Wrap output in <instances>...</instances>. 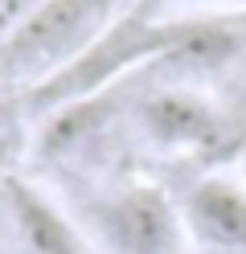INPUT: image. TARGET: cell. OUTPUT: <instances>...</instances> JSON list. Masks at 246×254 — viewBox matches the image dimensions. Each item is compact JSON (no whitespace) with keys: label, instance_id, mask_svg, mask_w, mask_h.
Returning <instances> with one entry per match:
<instances>
[{"label":"cell","instance_id":"6da1fadb","mask_svg":"<svg viewBox=\"0 0 246 254\" xmlns=\"http://www.w3.org/2000/svg\"><path fill=\"white\" fill-rule=\"evenodd\" d=\"M123 8L127 0H37L0 37V82L25 94L54 82L123 17Z\"/></svg>","mask_w":246,"mask_h":254},{"label":"cell","instance_id":"5b68a950","mask_svg":"<svg viewBox=\"0 0 246 254\" xmlns=\"http://www.w3.org/2000/svg\"><path fill=\"white\" fill-rule=\"evenodd\" d=\"M4 201H8V217L25 254H98L90 234L78 226V217L70 209H62L33 181L4 177Z\"/></svg>","mask_w":246,"mask_h":254},{"label":"cell","instance_id":"277c9868","mask_svg":"<svg viewBox=\"0 0 246 254\" xmlns=\"http://www.w3.org/2000/svg\"><path fill=\"white\" fill-rule=\"evenodd\" d=\"M193 246L209 254H246V181L238 172H205L176 201Z\"/></svg>","mask_w":246,"mask_h":254},{"label":"cell","instance_id":"7a4b0ae2","mask_svg":"<svg viewBox=\"0 0 246 254\" xmlns=\"http://www.w3.org/2000/svg\"><path fill=\"white\" fill-rule=\"evenodd\" d=\"M78 226L98 254H185L189 246L176 201L152 181H123L90 197Z\"/></svg>","mask_w":246,"mask_h":254},{"label":"cell","instance_id":"8992f818","mask_svg":"<svg viewBox=\"0 0 246 254\" xmlns=\"http://www.w3.org/2000/svg\"><path fill=\"white\" fill-rule=\"evenodd\" d=\"M127 8L144 12V17H197V8H246V0H131Z\"/></svg>","mask_w":246,"mask_h":254},{"label":"cell","instance_id":"52a82bcc","mask_svg":"<svg viewBox=\"0 0 246 254\" xmlns=\"http://www.w3.org/2000/svg\"><path fill=\"white\" fill-rule=\"evenodd\" d=\"M12 148H16V119H12L8 103L0 99V168H4V160L12 156Z\"/></svg>","mask_w":246,"mask_h":254},{"label":"cell","instance_id":"3957f363","mask_svg":"<svg viewBox=\"0 0 246 254\" xmlns=\"http://www.w3.org/2000/svg\"><path fill=\"white\" fill-rule=\"evenodd\" d=\"M136 127L140 135L160 152H209L222 144L226 119L218 103L201 90L189 86H164L144 94L136 107Z\"/></svg>","mask_w":246,"mask_h":254},{"label":"cell","instance_id":"ba28073f","mask_svg":"<svg viewBox=\"0 0 246 254\" xmlns=\"http://www.w3.org/2000/svg\"><path fill=\"white\" fill-rule=\"evenodd\" d=\"M238 177H242V181H246V156H242V172H238Z\"/></svg>","mask_w":246,"mask_h":254}]
</instances>
